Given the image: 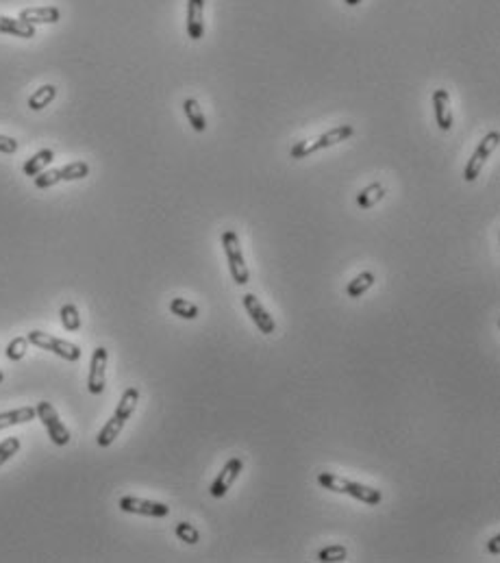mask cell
<instances>
[{
	"instance_id": "7",
	"label": "cell",
	"mask_w": 500,
	"mask_h": 563,
	"mask_svg": "<svg viewBox=\"0 0 500 563\" xmlns=\"http://www.w3.org/2000/svg\"><path fill=\"white\" fill-rule=\"evenodd\" d=\"M498 141H500V135H498L496 131L487 133V135L481 139V144L477 146L475 155L470 157V161H467V166H465V170H463V179H465L467 183H472V181L477 179V176H481V170H483L485 161L489 159V155L498 148Z\"/></svg>"
},
{
	"instance_id": "2",
	"label": "cell",
	"mask_w": 500,
	"mask_h": 563,
	"mask_svg": "<svg viewBox=\"0 0 500 563\" xmlns=\"http://www.w3.org/2000/svg\"><path fill=\"white\" fill-rule=\"evenodd\" d=\"M318 483L329 489V492H335V494H348L352 498H357L366 505H378L380 500H383V494L374 487H368V485H361V483H355V481H348L344 477H337V474H331V472H322L318 474Z\"/></svg>"
},
{
	"instance_id": "14",
	"label": "cell",
	"mask_w": 500,
	"mask_h": 563,
	"mask_svg": "<svg viewBox=\"0 0 500 563\" xmlns=\"http://www.w3.org/2000/svg\"><path fill=\"white\" fill-rule=\"evenodd\" d=\"M18 20L26 22V24H54L62 20V11L57 7H28V9H22Z\"/></svg>"
},
{
	"instance_id": "22",
	"label": "cell",
	"mask_w": 500,
	"mask_h": 563,
	"mask_svg": "<svg viewBox=\"0 0 500 563\" xmlns=\"http://www.w3.org/2000/svg\"><path fill=\"white\" fill-rule=\"evenodd\" d=\"M59 318H62V324H64V329H66V331L76 333V331L81 329V315H79L76 305L66 303V305L62 307V311H59Z\"/></svg>"
},
{
	"instance_id": "15",
	"label": "cell",
	"mask_w": 500,
	"mask_h": 563,
	"mask_svg": "<svg viewBox=\"0 0 500 563\" xmlns=\"http://www.w3.org/2000/svg\"><path fill=\"white\" fill-rule=\"evenodd\" d=\"M0 33H9V35H16V37L31 40V37H35V26L26 24V22H22L18 18L0 16Z\"/></svg>"
},
{
	"instance_id": "29",
	"label": "cell",
	"mask_w": 500,
	"mask_h": 563,
	"mask_svg": "<svg viewBox=\"0 0 500 563\" xmlns=\"http://www.w3.org/2000/svg\"><path fill=\"white\" fill-rule=\"evenodd\" d=\"M487 550H489L492 555H500V535H494V538L489 540Z\"/></svg>"
},
{
	"instance_id": "8",
	"label": "cell",
	"mask_w": 500,
	"mask_h": 563,
	"mask_svg": "<svg viewBox=\"0 0 500 563\" xmlns=\"http://www.w3.org/2000/svg\"><path fill=\"white\" fill-rule=\"evenodd\" d=\"M124 513H137V516H149V518H165L170 513V507L163 505V502H155V500H144V498H135V496H124L117 502Z\"/></svg>"
},
{
	"instance_id": "13",
	"label": "cell",
	"mask_w": 500,
	"mask_h": 563,
	"mask_svg": "<svg viewBox=\"0 0 500 563\" xmlns=\"http://www.w3.org/2000/svg\"><path fill=\"white\" fill-rule=\"evenodd\" d=\"M433 111H435L437 127L442 131H450L453 129V111H450V96L446 90L433 92Z\"/></svg>"
},
{
	"instance_id": "25",
	"label": "cell",
	"mask_w": 500,
	"mask_h": 563,
	"mask_svg": "<svg viewBox=\"0 0 500 563\" xmlns=\"http://www.w3.org/2000/svg\"><path fill=\"white\" fill-rule=\"evenodd\" d=\"M346 548L344 546H327L318 552V559L322 563H339V561H346Z\"/></svg>"
},
{
	"instance_id": "1",
	"label": "cell",
	"mask_w": 500,
	"mask_h": 563,
	"mask_svg": "<svg viewBox=\"0 0 500 563\" xmlns=\"http://www.w3.org/2000/svg\"><path fill=\"white\" fill-rule=\"evenodd\" d=\"M137 402H139V390H137V388H129V390L122 394L120 402H117L115 413L109 418V422L103 426V431H100L98 437H96V441H98V446H100V448L111 446V443L115 441V437L122 433L127 420L133 416V411H135Z\"/></svg>"
},
{
	"instance_id": "23",
	"label": "cell",
	"mask_w": 500,
	"mask_h": 563,
	"mask_svg": "<svg viewBox=\"0 0 500 563\" xmlns=\"http://www.w3.org/2000/svg\"><path fill=\"white\" fill-rule=\"evenodd\" d=\"M170 311L183 320H196L198 318V305L185 301V298H172L170 301Z\"/></svg>"
},
{
	"instance_id": "6",
	"label": "cell",
	"mask_w": 500,
	"mask_h": 563,
	"mask_svg": "<svg viewBox=\"0 0 500 563\" xmlns=\"http://www.w3.org/2000/svg\"><path fill=\"white\" fill-rule=\"evenodd\" d=\"M35 411H37V416H40L42 424L46 426L48 437L52 439V443H57V446H66V443H70V431L66 429V424L62 422V418H59L57 409H54L50 402L42 400V402L35 407Z\"/></svg>"
},
{
	"instance_id": "26",
	"label": "cell",
	"mask_w": 500,
	"mask_h": 563,
	"mask_svg": "<svg viewBox=\"0 0 500 563\" xmlns=\"http://www.w3.org/2000/svg\"><path fill=\"white\" fill-rule=\"evenodd\" d=\"M26 346H28V339L26 337H13L9 344H7V357L11 361H20L24 354H26Z\"/></svg>"
},
{
	"instance_id": "20",
	"label": "cell",
	"mask_w": 500,
	"mask_h": 563,
	"mask_svg": "<svg viewBox=\"0 0 500 563\" xmlns=\"http://www.w3.org/2000/svg\"><path fill=\"white\" fill-rule=\"evenodd\" d=\"M376 283V277L372 272H361L359 277H355L348 287H346V294H348V298H361V296Z\"/></svg>"
},
{
	"instance_id": "19",
	"label": "cell",
	"mask_w": 500,
	"mask_h": 563,
	"mask_svg": "<svg viewBox=\"0 0 500 563\" xmlns=\"http://www.w3.org/2000/svg\"><path fill=\"white\" fill-rule=\"evenodd\" d=\"M54 98H57V87H54V85H42L40 90H35L31 96H28V109L42 111V109L48 107Z\"/></svg>"
},
{
	"instance_id": "24",
	"label": "cell",
	"mask_w": 500,
	"mask_h": 563,
	"mask_svg": "<svg viewBox=\"0 0 500 563\" xmlns=\"http://www.w3.org/2000/svg\"><path fill=\"white\" fill-rule=\"evenodd\" d=\"M174 533H176V538H179L181 542H185V544H190V546H194V544L200 542L198 528L194 524H190V522H179V524L174 526Z\"/></svg>"
},
{
	"instance_id": "17",
	"label": "cell",
	"mask_w": 500,
	"mask_h": 563,
	"mask_svg": "<svg viewBox=\"0 0 500 563\" xmlns=\"http://www.w3.org/2000/svg\"><path fill=\"white\" fill-rule=\"evenodd\" d=\"M183 111H185L187 122L192 124V129H194L196 133H202L204 129H207V117H204L202 107L198 105L196 98H187V100L183 103Z\"/></svg>"
},
{
	"instance_id": "4",
	"label": "cell",
	"mask_w": 500,
	"mask_h": 563,
	"mask_svg": "<svg viewBox=\"0 0 500 563\" xmlns=\"http://www.w3.org/2000/svg\"><path fill=\"white\" fill-rule=\"evenodd\" d=\"M222 248H224V255L228 261V270H231L233 281L238 285H246L250 281V270H248L242 246H240V237L233 228L222 233Z\"/></svg>"
},
{
	"instance_id": "28",
	"label": "cell",
	"mask_w": 500,
	"mask_h": 563,
	"mask_svg": "<svg viewBox=\"0 0 500 563\" xmlns=\"http://www.w3.org/2000/svg\"><path fill=\"white\" fill-rule=\"evenodd\" d=\"M18 151V141L13 137H7V135H0V153L5 155H13Z\"/></svg>"
},
{
	"instance_id": "30",
	"label": "cell",
	"mask_w": 500,
	"mask_h": 563,
	"mask_svg": "<svg viewBox=\"0 0 500 563\" xmlns=\"http://www.w3.org/2000/svg\"><path fill=\"white\" fill-rule=\"evenodd\" d=\"M344 3H346L348 7H357V5L361 3V0H344Z\"/></svg>"
},
{
	"instance_id": "18",
	"label": "cell",
	"mask_w": 500,
	"mask_h": 563,
	"mask_svg": "<svg viewBox=\"0 0 500 563\" xmlns=\"http://www.w3.org/2000/svg\"><path fill=\"white\" fill-rule=\"evenodd\" d=\"M52 161H54V153L50 151V148H44V151L35 153L31 159H28V161L24 163V174H26V176H37V174L44 172L46 166H50Z\"/></svg>"
},
{
	"instance_id": "27",
	"label": "cell",
	"mask_w": 500,
	"mask_h": 563,
	"mask_svg": "<svg viewBox=\"0 0 500 563\" xmlns=\"http://www.w3.org/2000/svg\"><path fill=\"white\" fill-rule=\"evenodd\" d=\"M20 446H22V443H20L18 437H7L3 443H0V465L7 463L13 455H18Z\"/></svg>"
},
{
	"instance_id": "5",
	"label": "cell",
	"mask_w": 500,
	"mask_h": 563,
	"mask_svg": "<svg viewBox=\"0 0 500 563\" xmlns=\"http://www.w3.org/2000/svg\"><path fill=\"white\" fill-rule=\"evenodd\" d=\"M28 344H33L42 350H48V352H54L57 357H62L66 361H79L81 359V348L76 344H70L66 339H59L54 335H48V333H42V331H31L26 335Z\"/></svg>"
},
{
	"instance_id": "10",
	"label": "cell",
	"mask_w": 500,
	"mask_h": 563,
	"mask_svg": "<svg viewBox=\"0 0 500 563\" xmlns=\"http://www.w3.org/2000/svg\"><path fill=\"white\" fill-rule=\"evenodd\" d=\"M242 301H244V309L248 311V315H250L252 322H255V327H257L263 335H272V333L277 331V322H274V318L268 313V309L259 303L257 296H255V294H246Z\"/></svg>"
},
{
	"instance_id": "31",
	"label": "cell",
	"mask_w": 500,
	"mask_h": 563,
	"mask_svg": "<svg viewBox=\"0 0 500 563\" xmlns=\"http://www.w3.org/2000/svg\"><path fill=\"white\" fill-rule=\"evenodd\" d=\"M3 381H5V374H3V372H0V383H3Z\"/></svg>"
},
{
	"instance_id": "12",
	"label": "cell",
	"mask_w": 500,
	"mask_h": 563,
	"mask_svg": "<svg viewBox=\"0 0 500 563\" xmlns=\"http://www.w3.org/2000/svg\"><path fill=\"white\" fill-rule=\"evenodd\" d=\"M187 35L194 42L204 35V0H187Z\"/></svg>"
},
{
	"instance_id": "21",
	"label": "cell",
	"mask_w": 500,
	"mask_h": 563,
	"mask_svg": "<svg viewBox=\"0 0 500 563\" xmlns=\"http://www.w3.org/2000/svg\"><path fill=\"white\" fill-rule=\"evenodd\" d=\"M383 196H385V187L380 185V183H372V185H368V187L357 196L359 209H370V207H374L378 200H383Z\"/></svg>"
},
{
	"instance_id": "3",
	"label": "cell",
	"mask_w": 500,
	"mask_h": 563,
	"mask_svg": "<svg viewBox=\"0 0 500 563\" xmlns=\"http://www.w3.org/2000/svg\"><path fill=\"white\" fill-rule=\"evenodd\" d=\"M355 135V129L350 124H342V127H335L327 133H322L318 139L313 141H298L296 146L289 151V157L291 159H303V157H309L318 151H325V148H331V146H337L339 141H346L348 137Z\"/></svg>"
},
{
	"instance_id": "9",
	"label": "cell",
	"mask_w": 500,
	"mask_h": 563,
	"mask_svg": "<svg viewBox=\"0 0 500 563\" xmlns=\"http://www.w3.org/2000/svg\"><path fill=\"white\" fill-rule=\"evenodd\" d=\"M107 361H109V352L105 346H98L92 354V364H90V378H87V390L92 394H103L105 392V381H107Z\"/></svg>"
},
{
	"instance_id": "11",
	"label": "cell",
	"mask_w": 500,
	"mask_h": 563,
	"mask_svg": "<svg viewBox=\"0 0 500 563\" xmlns=\"http://www.w3.org/2000/svg\"><path fill=\"white\" fill-rule=\"evenodd\" d=\"M242 468H244V461H242L240 457H231V459L224 463V468L220 470V474L216 477L214 485H211V496H214V498H222V496H226V492L233 487L235 479L240 477Z\"/></svg>"
},
{
	"instance_id": "16",
	"label": "cell",
	"mask_w": 500,
	"mask_h": 563,
	"mask_svg": "<svg viewBox=\"0 0 500 563\" xmlns=\"http://www.w3.org/2000/svg\"><path fill=\"white\" fill-rule=\"evenodd\" d=\"M35 416H37L35 407H22V409H13V411H7V413H0V431L9 429V426H16V424L31 422V420H35Z\"/></svg>"
}]
</instances>
